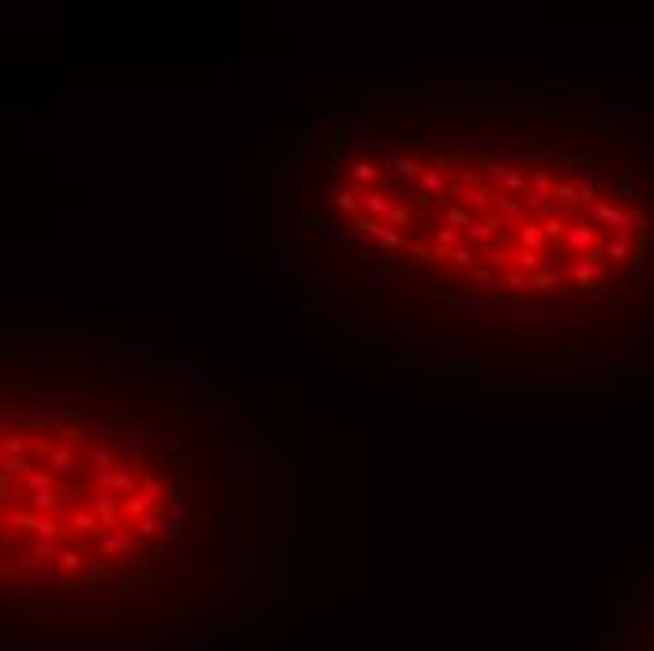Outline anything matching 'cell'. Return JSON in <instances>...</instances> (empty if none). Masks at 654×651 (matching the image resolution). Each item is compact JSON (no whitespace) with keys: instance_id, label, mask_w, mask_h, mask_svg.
Masks as SVG:
<instances>
[{"instance_id":"22","label":"cell","mask_w":654,"mask_h":651,"mask_svg":"<svg viewBox=\"0 0 654 651\" xmlns=\"http://www.w3.org/2000/svg\"><path fill=\"white\" fill-rule=\"evenodd\" d=\"M34 471V463H30V455H0V474L4 479H19V474H27Z\"/></svg>"},{"instance_id":"11","label":"cell","mask_w":654,"mask_h":651,"mask_svg":"<svg viewBox=\"0 0 654 651\" xmlns=\"http://www.w3.org/2000/svg\"><path fill=\"white\" fill-rule=\"evenodd\" d=\"M579 184L575 181H568V177H560L557 184H553V211H572V208H579Z\"/></svg>"},{"instance_id":"23","label":"cell","mask_w":654,"mask_h":651,"mask_svg":"<svg viewBox=\"0 0 654 651\" xmlns=\"http://www.w3.org/2000/svg\"><path fill=\"white\" fill-rule=\"evenodd\" d=\"M500 286H504L508 294H519V298L534 294V283H530V275H522L519 267H515V271H504V275H500Z\"/></svg>"},{"instance_id":"20","label":"cell","mask_w":654,"mask_h":651,"mask_svg":"<svg viewBox=\"0 0 654 651\" xmlns=\"http://www.w3.org/2000/svg\"><path fill=\"white\" fill-rule=\"evenodd\" d=\"M53 565H57L60 572H83L86 569V550H79V546L60 550L57 557H53Z\"/></svg>"},{"instance_id":"35","label":"cell","mask_w":654,"mask_h":651,"mask_svg":"<svg viewBox=\"0 0 654 651\" xmlns=\"http://www.w3.org/2000/svg\"><path fill=\"white\" fill-rule=\"evenodd\" d=\"M34 538H38V546H49V542L64 538V527H57V519H41V516H38V524H34Z\"/></svg>"},{"instance_id":"6","label":"cell","mask_w":654,"mask_h":651,"mask_svg":"<svg viewBox=\"0 0 654 651\" xmlns=\"http://www.w3.org/2000/svg\"><path fill=\"white\" fill-rule=\"evenodd\" d=\"M493 215L504 226H527L530 219H527V208H522V200L519 196H511V192H496V200H493Z\"/></svg>"},{"instance_id":"47","label":"cell","mask_w":654,"mask_h":651,"mask_svg":"<svg viewBox=\"0 0 654 651\" xmlns=\"http://www.w3.org/2000/svg\"><path fill=\"white\" fill-rule=\"evenodd\" d=\"M376 248H380V253H395V248H402V234H399V230H391V234H387V237H384V241H380Z\"/></svg>"},{"instance_id":"38","label":"cell","mask_w":654,"mask_h":651,"mask_svg":"<svg viewBox=\"0 0 654 651\" xmlns=\"http://www.w3.org/2000/svg\"><path fill=\"white\" fill-rule=\"evenodd\" d=\"M530 283H534V294H549L553 286H560V275L557 271H538V275H530Z\"/></svg>"},{"instance_id":"29","label":"cell","mask_w":654,"mask_h":651,"mask_svg":"<svg viewBox=\"0 0 654 651\" xmlns=\"http://www.w3.org/2000/svg\"><path fill=\"white\" fill-rule=\"evenodd\" d=\"M613 219H617V203H609V200H598L594 208L586 211V222H591L594 230L598 226H613Z\"/></svg>"},{"instance_id":"1","label":"cell","mask_w":654,"mask_h":651,"mask_svg":"<svg viewBox=\"0 0 654 651\" xmlns=\"http://www.w3.org/2000/svg\"><path fill=\"white\" fill-rule=\"evenodd\" d=\"M482 170H485V181L493 184V189L500 184V192H511V196H522V192L530 189V177H527V173H522L519 166H508V162H500V158H489Z\"/></svg>"},{"instance_id":"10","label":"cell","mask_w":654,"mask_h":651,"mask_svg":"<svg viewBox=\"0 0 654 651\" xmlns=\"http://www.w3.org/2000/svg\"><path fill=\"white\" fill-rule=\"evenodd\" d=\"M23 501H27V508H30V512H34V516H41V519H53V516H57V508L64 505L57 490H38V493H23Z\"/></svg>"},{"instance_id":"2","label":"cell","mask_w":654,"mask_h":651,"mask_svg":"<svg viewBox=\"0 0 654 651\" xmlns=\"http://www.w3.org/2000/svg\"><path fill=\"white\" fill-rule=\"evenodd\" d=\"M34 455L46 463L53 474H68V471H75V463H79L68 444H53V441H46V437L34 441Z\"/></svg>"},{"instance_id":"5","label":"cell","mask_w":654,"mask_h":651,"mask_svg":"<svg viewBox=\"0 0 654 651\" xmlns=\"http://www.w3.org/2000/svg\"><path fill=\"white\" fill-rule=\"evenodd\" d=\"M91 512L102 519V527L124 524V519H121V497L109 493V490H91Z\"/></svg>"},{"instance_id":"21","label":"cell","mask_w":654,"mask_h":651,"mask_svg":"<svg viewBox=\"0 0 654 651\" xmlns=\"http://www.w3.org/2000/svg\"><path fill=\"white\" fill-rule=\"evenodd\" d=\"M631 256H636V245H628V241H609L602 248V260H605V264H613V267L631 264Z\"/></svg>"},{"instance_id":"7","label":"cell","mask_w":654,"mask_h":651,"mask_svg":"<svg viewBox=\"0 0 654 651\" xmlns=\"http://www.w3.org/2000/svg\"><path fill=\"white\" fill-rule=\"evenodd\" d=\"M500 226H504V222H500L493 211H489L485 219H474V226L466 230V245H474L477 253H482L489 241H496V237H500Z\"/></svg>"},{"instance_id":"39","label":"cell","mask_w":654,"mask_h":651,"mask_svg":"<svg viewBox=\"0 0 654 651\" xmlns=\"http://www.w3.org/2000/svg\"><path fill=\"white\" fill-rule=\"evenodd\" d=\"M459 184H466V189H482L485 181V170H474V166H459Z\"/></svg>"},{"instance_id":"42","label":"cell","mask_w":654,"mask_h":651,"mask_svg":"<svg viewBox=\"0 0 654 651\" xmlns=\"http://www.w3.org/2000/svg\"><path fill=\"white\" fill-rule=\"evenodd\" d=\"M121 455H124V460H132L136 467H143V463H147V455L139 452V448H136V444L128 441V437H121Z\"/></svg>"},{"instance_id":"14","label":"cell","mask_w":654,"mask_h":651,"mask_svg":"<svg viewBox=\"0 0 654 651\" xmlns=\"http://www.w3.org/2000/svg\"><path fill=\"white\" fill-rule=\"evenodd\" d=\"M482 267H493V271H515V253L508 245H496V248H482Z\"/></svg>"},{"instance_id":"30","label":"cell","mask_w":654,"mask_h":651,"mask_svg":"<svg viewBox=\"0 0 654 651\" xmlns=\"http://www.w3.org/2000/svg\"><path fill=\"white\" fill-rule=\"evenodd\" d=\"M557 181H560V177H557L549 166L530 170V192H545V196H553V184H557Z\"/></svg>"},{"instance_id":"34","label":"cell","mask_w":654,"mask_h":651,"mask_svg":"<svg viewBox=\"0 0 654 651\" xmlns=\"http://www.w3.org/2000/svg\"><path fill=\"white\" fill-rule=\"evenodd\" d=\"M0 452H4V455H30L34 448H30L27 433H4V441H0Z\"/></svg>"},{"instance_id":"27","label":"cell","mask_w":654,"mask_h":651,"mask_svg":"<svg viewBox=\"0 0 654 651\" xmlns=\"http://www.w3.org/2000/svg\"><path fill=\"white\" fill-rule=\"evenodd\" d=\"M387 166L395 170L399 177H410V181H421V173H425V166H421V162L413 158V155H395V158L387 162Z\"/></svg>"},{"instance_id":"17","label":"cell","mask_w":654,"mask_h":651,"mask_svg":"<svg viewBox=\"0 0 654 651\" xmlns=\"http://www.w3.org/2000/svg\"><path fill=\"white\" fill-rule=\"evenodd\" d=\"M515 241H519V248H530V253H545L541 222L534 219V222H527V226H519V230H515Z\"/></svg>"},{"instance_id":"3","label":"cell","mask_w":654,"mask_h":651,"mask_svg":"<svg viewBox=\"0 0 654 651\" xmlns=\"http://www.w3.org/2000/svg\"><path fill=\"white\" fill-rule=\"evenodd\" d=\"M602 248L591 256H572V264H568V275H572V286L575 290H591L598 283V275H602Z\"/></svg>"},{"instance_id":"40","label":"cell","mask_w":654,"mask_h":651,"mask_svg":"<svg viewBox=\"0 0 654 651\" xmlns=\"http://www.w3.org/2000/svg\"><path fill=\"white\" fill-rule=\"evenodd\" d=\"M139 490H143L147 497H155V501H166V490H162V482L155 479V474H143V479H139Z\"/></svg>"},{"instance_id":"45","label":"cell","mask_w":654,"mask_h":651,"mask_svg":"<svg viewBox=\"0 0 654 651\" xmlns=\"http://www.w3.org/2000/svg\"><path fill=\"white\" fill-rule=\"evenodd\" d=\"M12 426H19V410L15 407H4V410H0V429L12 433Z\"/></svg>"},{"instance_id":"31","label":"cell","mask_w":654,"mask_h":651,"mask_svg":"<svg viewBox=\"0 0 654 651\" xmlns=\"http://www.w3.org/2000/svg\"><path fill=\"white\" fill-rule=\"evenodd\" d=\"M432 245H444V248H459L466 245V234L463 230H451V226H436V230H429Z\"/></svg>"},{"instance_id":"18","label":"cell","mask_w":654,"mask_h":651,"mask_svg":"<svg viewBox=\"0 0 654 651\" xmlns=\"http://www.w3.org/2000/svg\"><path fill=\"white\" fill-rule=\"evenodd\" d=\"M361 196H365V189H357V184H346V189H335V192H331V203H335L339 211L354 215L357 208H361Z\"/></svg>"},{"instance_id":"25","label":"cell","mask_w":654,"mask_h":651,"mask_svg":"<svg viewBox=\"0 0 654 651\" xmlns=\"http://www.w3.org/2000/svg\"><path fill=\"white\" fill-rule=\"evenodd\" d=\"M166 531H169V519L166 516H147V519H139L136 524V535L150 542V538H166Z\"/></svg>"},{"instance_id":"36","label":"cell","mask_w":654,"mask_h":651,"mask_svg":"<svg viewBox=\"0 0 654 651\" xmlns=\"http://www.w3.org/2000/svg\"><path fill=\"white\" fill-rule=\"evenodd\" d=\"M541 253H530V248H515V267L522 271V275H538L541 271Z\"/></svg>"},{"instance_id":"16","label":"cell","mask_w":654,"mask_h":651,"mask_svg":"<svg viewBox=\"0 0 654 651\" xmlns=\"http://www.w3.org/2000/svg\"><path fill=\"white\" fill-rule=\"evenodd\" d=\"M421 189H425V196H448V192H451V181H448V173H444V170L425 166V173H421Z\"/></svg>"},{"instance_id":"19","label":"cell","mask_w":654,"mask_h":651,"mask_svg":"<svg viewBox=\"0 0 654 651\" xmlns=\"http://www.w3.org/2000/svg\"><path fill=\"white\" fill-rule=\"evenodd\" d=\"M522 208H527V215H538V222L541 219H549V215H553V196H545V192H522Z\"/></svg>"},{"instance_id":"32","label":"cell","mask_w":654,"mask_h":651,"mask_svg":"<svg viewBox=\"0 0 654 651\" xmlns=\"http://www.w3.org/2000/svg\"><path fill=\"white\" fill-rule=\"evenodd\" d=\"M53 479H57V474H53L49 467H34V471H30L27 479H23V490H27V493H38V490H53Z\"/></svg>"},{"instance_id":"50","label":"cell","mask_w":654,"mask_h":651,"mask_svg":"<svg viewBox=\"0 0 654 651\" xmlns=\"http://www.w3.org/2000/svg\"><path fill=\"white\" fill-rule=\"evenodd\" d=\"M184 501V490H181V486H177V490H169L166 493V505H181Z\"/></svg>"},{"instance_id":"12","label":"cell","mask_w":654,"mask_h":651,"mask_svg":"<svg viewBox=\"0 0 654 651\" xmlns=\"http://www.w3.org/2000/svg\"><path fill=\"white\" fill-rule=\"evenodd\" d=\"M346 173H350V181L357 184V189H368V184H380V166L373 158H354L350 166H346Z\"/></svg>"},{"instance_id":"28","label":"cell","mask_w":654,"mask_h":651,"mask_svg":"<svg viewBox=\"0 0 654 651\" xmlns=\"http://www.w3.org/2000/svg\"><path fill=\"white\" fill-rule=\"evenodd\" d=\"M572 222H564L560 215H549L541 219V234H545V245H564V234H568Z\"/></svg>"},{"instance_id":"37","label":"cell","mask_w":654,"mask_h":651,"mask_svg":"<svg viewBox=\"0 0 654 651\" xmlns=\"http://www.w3.org/2000/svg\"><path fill=\"white\" fill-rule=\"evenodd\" d=\"M451 264H455V267H463V271H470V267L482 264V253H477L474 245H459V248L451 253Z\"/></svg>"},{"instance_id":"33","label":"cell","mask_w":654,"mask_h":651,"mask_svg":"<svg viewBox=\"0 0 654 651\" xmlns=\"http://www.w3.org/2000/svg\"><path fill=\"white\" fill-rule=\"evenodd\" d=\"M466 283H474V286H482V290H493V286H500V271L477 264V267L466 271Z\"/></svg>"},{"instance_id":"13","label":"cell","mask_w":654,"mask_h":651,"mask_svg":"<svg viewBox=\"0 0 654 651\" xmlns=\"http://www.w3.org/2000/svg\"><path fill=\"white\" fill-rule=\"evenodd\" d=\"M68 531H72V535L75 538H79V535H102V519H98L94 512H86V508H72V516H68Z\"/></svg>"},{"instance_id":"9","label":"cell","mask_w":654,"mask_h":651,"mask_svg":"<svg viewBox=\"0 0 654 651\" xmlns=\"http://www.w3.org/2000/svg\"><path fill=\"white\" fill-rule=\"evenodd\" d=\"M399 203H395V196L391 192H380V189H373V192H365L361 196V211L368 215V219H391V211H395Z\"/></svg>"},{"instance_id":"41","label":"cell","mask_w":654,"mask_h":651,"mask_svg":"<svg viewBox=\"0 0 654 651\" xmlns=\"http://www.w3.org/2000/svg\"><path fill=\"white\" fill-rule=\"evenodd\" d=\"M410 222H413V211H410V208H402V203H399L395 211H391V219H387L391 230H406Z\"/></svg>"},{"instance_id":"4","label":"cell","mask_w":654,"mask_h":651,"mask_svg":"<svg viewBox=\"0 0 654 651\" xmlns=\"http://www.w3.org/2000/svg\"><path fill=\"white\" fill-rule=\"evenodd\" d=\"M564 253H572V256L598 253V230L591 222H572L568 234H564Z\"/></svg>"},{"instance_id":"49","label":"cell","mask_w":654,"mask_h":651,"mask_svg":"<svg viewBox=\"0 0 654 651\" xmlns=\"http://www.w3.org/2000/svg\"><path fill=\"white\" fill-rule=\"evenodd\" d=\"M79 418H83V415H79V410H72V407H64V410H60V418H57V422H75V426H79Z\"/></svg>"},{"instance_id":"8","label":"cell","mask_w":654,"mask_h":651,"mask_svg":"<svg viewBox=\"0 0 654 651\" xmlns=\"http://www.w3.org/2000/svg\"><path fill=\"white\" fill-rule=\"evenodd\" d=\"M155 497H147L143 490H139V493H132V497H124V501H121V519H124V524H139V519H147V516H155Z\"/></svg>"},{"instance_id":"44","label":"cell","mask_w":654,"mask_h":651,"mask_svg":"<svg viewBox=\"0 0 654 651\" xmlns=\"http://www.w3.org/2000/svg\"><path fill=\"white\" fill-rule=\"evenodd\" d=\"M617 192H620V200L631 203V196L639 192V181H636V177H617Z\"/></svg>"},{"instance_id":"24","label":"cell","mask_w":654,"mask_h":651,"mask_svg":"<svg viewBox=\"0 0 654 651\" xmlns=\"http://www.w3.org/2000/svg\"><path fill=\"white\" fill-rule=\"evenodd\" d=\"M474 219H477V215L474 211H466L463 208V203H451V208H444V226H451V230H470V226H474Z\"/></svg>"},{"instance_id":"26","label":"cell","mask_w":654,"mask_h":651,"mask_svg":"<svg viewBox=\"0 0 654 651\" xmlns=\"http://www.w3.org/2000/svg\"><path fill=\"white\" fill-rule=\"evenodd\" d=\"M86 460H91V471H109V467H117V452L105 448V444H98V441H91V452H86Z\"/></svg>"},{"instance_id":"43","label":"cell","mask_w":654,"mask_h":651,"mask_svg":"<svg viewBox=\"0 0 654 651\" xmlns=\"http://www.w3.org/2000/svg\"><path fill=\"white\" fill-rule=\"evenodd\" d=\"M57 437H60V441H68V444H86V441H94L91 433L79 429V426H75V429H57Z\"/></svg>"},{"instance_id":"46","label":"cell","mask_w":654,"mask_h":651,"mask_svg":"<svg viewBox=\"0 0 654 651\" xmlns=\"http://www.w3.org/2000/svg\"><path fill=\"white\" fill-rule=\"evenodd\" d=\"M410 253H413V260H418V264H432V245L418 241V245H410Z\"/></svg>"},{"instance_id":"15","label":"cell","mask_w":654,"mask_h":651,"mask_svg":"<svg viewBox=\"0 0 654 651\" xmlns=\"http://www.w3.org/2000/svg\"><path fill=\"white\" fill-rule=\"evenodd\" d=\"M350 230H354V234H361V237H373V241L380 245V241H384V237L391 234V226H387L384 219H368V215H357V219L350 222Z\"/></svg>"},{"instance_id":"48","label":"cell","mask_w":654,"mask_h":651,"mask_svg":"<svg viewBox=\"0 0 654 651\" xmlns=\"http://www.w3.org/2000/svg\"><path fill=\"white\" fill-rule=\"evenodd\" d=\"M23 426H27L30 433H41V429H46V426H49V422H46V418H41V415H27V418H23Z\"/></svg>"}]
</instances>
